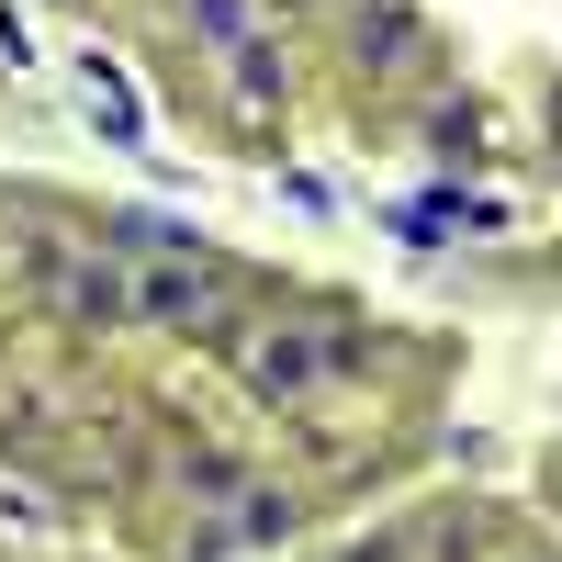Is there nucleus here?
<instances>
[{
    "instance_id": "6e6552de",
    "label": "nucleus",
    "mask_w": 562,
    "mask_h": 562,
    "mask_svg": "<svg viewBox=\"0 0 562 562\" xmlns=\"http://www.w3.org/2000/svg\"><path fill=\"white\" fill-rule=\"evenodd\" d=\"M192 34H214V45H237V34H248V0H192Z\"/></svg>"
},
{
    "instance_id": "20e7f679",
    "label": "nucleus",
    "mask_w": 562,
    "mask_h": 562,
    "mask_svg": "<svg viewBox=\"0 0 562 562\" xmlns=\"http://www.w3.org/2000/svg\"><path fill=\"white\" fill-rule=\"evenodd\" d=\"M225 57H237V68H225V79H237V113H270L281 79H293V68H281V34H237Z\"/></svg>"
},
{
    "instance_id": "7ed1b4c3",
    "label": "nucleus",
    "mask_w": 562,
    "mask_h": 562,
    "mask_svg": "<svg viewBox=\"0 0 562 562\" xmlns=\"http://www.w3.org/2000/svg\"><path fill=\"white\" fill-rule=\"evenodd\" d=\"M248 394L259 405H315L326 394V326H270V338H248Z\"/></svg>"
},
{
    "instance_id": "f03ea898",
    "label": "nucleus",
    "mask_w": 562,
    "mask_h": 562,
    "mask_svg": "<svg viewBox=\"0 0 562 562\" xmlns=\"http://www.w3.org/2000/svg\"><path fill=\"white\" fill-rule=\"evenodd\" d=\"M135 315L180 326V338H237V326H225V270H203V248L192 259H158L147 281H135Z\"/></svg>"
},
{
    "instance_id": "423d86ee",
    "label": "nucleus",
    "mask_w": 562,
    "mask_h": 562,
    "mask_svg": "<svg viewBox=\"0 0 562 562\" xmlns=\"http://www.w3.org/2000/svg\"><path fill=\"white\" fill-rule=\"evenodd\" d=\"M293 518H304V506L281 484H237V540H293Z\"/></svg>"
},
{
    "instance_id": "0eeeda50",
    "label": "nucleus",
    "mask_w": 562,
    "mask_h": 562,
    "mask_svg": "<svg viewBox=\"0 0 562 562\" xmlns=\"http://www.w3.org/2000/svg\"><path fill=\"white\" fill-rule=\"evenodd\" d=\"M237 450H192V461H180V495H192V506H237Z\"/></svg>"
},
{
    "instance_id": "f257e3e1",
    "label": "nucleus",
    "mask_w": 562,
    "mask_h": 562,
    "mask_svg": "<svg viewBox=\"0 0 562 562\" xmlns=\"http://www.w3.org/2000/svg\"><path fill=\"white\" fill-rule=\"evenodd\" d=\"M45 304H57V326H68V338H113V326L135 315V281L113 270V248H102V237H90V248H68V259H57Z\"/></svg>"
},
{
    "instance_id": "39448f33",
    "label": "nucleus",
    "mask_w": 562,
    "mask_h": 562,
    "mask_svg": "<svg viewBox=\"0 0 562 562\" xmlns=\"http://www.w3.org/2000/svg\"><path fill=\"white\" fill-rule=\"evenodd\" d=\"M416 45H428V34H416V12H405V0H383V12H360V57H371V68H405Z\"/></svg>"
}]
</instances>
